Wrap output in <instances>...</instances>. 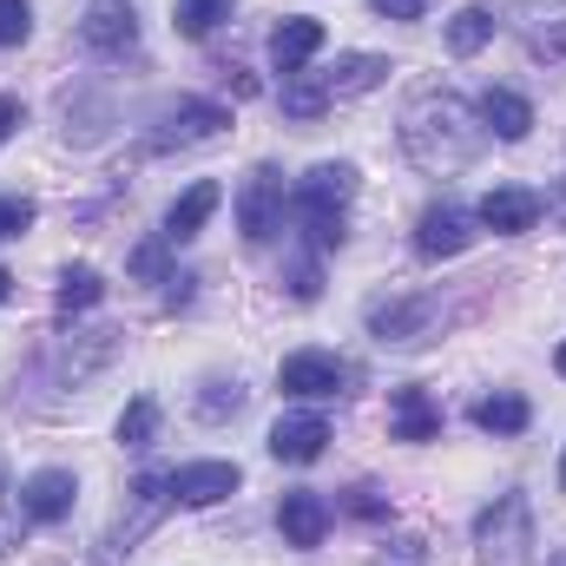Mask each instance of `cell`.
<instances>
[{"mask_svg": "<svg viewBox=\"0 0 566 566\" xmlns=\"http://www.w3.org/2000/svg\"><path fill=\"white\" fill-rule=\"evenodd\" d=\"M80 40H86L93 53H133V40H139L133 0H93L86 20H80Z\"/></svg>", "mask_w": 566, "mask_h": 566, "instance_id": "9c48e42d", "label": "cell"}, {"mask_svg": "<svg viewBox=\"0 0 566 566\" xmlns=\"http://www.w3.org/2000/svg\"><path fill=\"white\" fill-rule=\"evenodd\" d=\"M349 514H363V521H376V514H389V501H382L376 488H356V494H349Z\"/></svg>", "mask_w": 566, "mask_h": 566, "instance_id": "836d02e7", "label": "cell"}, {"mask_svg": "<svg viewBox=\"0 0 566 566\" xmlns=\"http://www.w3.org/2000/svg\"><path fill=\"white\" fill-rule=\"evenodd\" d=\"M369 329H376V343L416 349L428 329H434V303L428 296H376L369 303Z\"/></svg>", "mask_w": 566, "mask_h": 566, "instance_id": "5b68a950", "label": "cell"}, {"mask_svg": "<svg viewBox=\"0 0 566 566\" xmlns=\"http://www.w3.org/2000/svg\"><path fill=\"white\" fill-rule=\"evenodd\" d=\"M238 481H244V468H238V461H185V468H171V474H165L171 501H185V507H211V501L238 494Z\"/></svg>", "mask_w": 566, "mask_h": 566, "instance_id": "52a82bcc", "label": "cell"}, {"mask_svg": "<svg viewBox=\"0 0 566 566\" xmlns=\"http://www.w3.org/2000/svg\"><path fill=\"white\" fill-rule=\"evenodd\" d=\"M165 244H171V238H158V244H139V251H133V271H139V277H158V271H165Z\"/></svg>", "mask_w": 566, "mask_h": 566, "instance_id": "1f68e13d", "label": "cell"}, {"mask_svg": "<svg viewBox=\"0 0 566 566\" xmlns=\"http://www.w3.org/2000/svg\"><path fill=\"white\" fill-rule=\"evenodd\" d=\"M527 422H534L527 396H507V389H501V396H481V402H474V428H481V434H521Z\"/></svg>", "mask_w": 566, "mask_h": 566, "instance_id": "44dd1931", "label": "cell"}, {"mask_svg": "<svg viewBox=\"0 0 566 566\" xmlns=\"http://www.w3.org/2000/svg\"><path fill=\"white\" fill-rule=\"evenodd\" d=\"M218 73H224V86H231L238 99H258V80H251L244 66H218Z\"/></svg>", "mask_w": 566, "mask_h": 566, "instance_id": "d590c367", "label": "cell"}, {"mask_svg": "<svg viewBox=\"0 0 566 566\" xmlns=\"http://www.w3.org/2000/svg\"><path fill=\"white\" fill-rule=\"evenodd\" d=\"M474 211L468 205H454V198H441V205H428L422 224H416V251L422 258H461L468 244H474Z\"/></svg>", "mask_w": 566, "mask_h": 566, "instance_id": "8992f818", "label": "cell"}, {"mask_svg": "<svg viewBox=\"0 0 566 566\" xmlns=\"http://www.w3.org/2000/svg\"><path fill=\"white\" fill-rule=\"evenodd\" d=\"M560 488H566V454H560Z\"/></svg>", "mask_w": 566, "mask_h": 566, "instance_id": "ab89813d", "label": "cell"}, {"mask_svg": "<svg viewBox=\"0 0 566 566\" xmlns=\"http://www.w3.org/2000/svg\"><path fill=\"white\" fill-rule=\"evenodd\" d=\"M389 428H396V441H434L441 434V409H434V396L428 389H396L389 396Z\"/></svg>", "mask_w": 566, "mask_h": 566, "instance_id": "e0dca14e", "label": "cell"}, {"mask_svg": "<svg viewBox=\"0 0 566 566\" xmlns=\"http://www.w3.org/2000/svg\"><path fill=\"white\" fill-rule=\"evenodd\" d=\"M106 296V277L93 271V264H73V271H60V290H53V303L73 316V310H93Z\"/></svg>", "mask_w": 566, "mask_h": 566, "instance_id": "603a6c76", "label": "cell"}, {"mask_svg": "<svg viewBox=\"0 0 566 566\" xmlns=\"http://www.w3.org/2000/svg\"><path fill=\"white\" fill-rule=\"evenodd\" d=\"M554 369H560V376H566V343H560V349H554Z\"/></svg>", "mask_w": 566, "mask_h": 566, "instance_id": "8d00e7d4", "label": "cell"}, {"mask_svg": "<svg viewBox=\"0 0 566 566\" xmlns=\"http://www.w3.org/2000/svg\"><path fill=\"white\" fill-rule=\"evenodd\" d=\"M316 46H323V20H310V13H290L277 33H271V60H277L283 80H296V73L310 66Z\"/></svg>", "mask_w": 566, "mask_h": 566, "instance_id": "9a60e30c", "label": "cell"}, {"mask_svg": "<svg viewBox=\"0 0 566 566\" xmlns=\"http://www.w3.org/2000/svg\"><path fill=\"white\" fill-rule=\"evenodd\" d=\"M33 33V7L27 0H0V46H20Z\"/></svg>", "mask_w": 566, "mask_h": 566, "instance_id": "83f0119b", "label": "cell"}, {"mask_svg": "<svg viewBox=\"0 0 566 566\" xmlns=\"http://www.w3.org/2000/svg\"><path fill=\"white\" fill-rule=\"evenodd\" d=\"M356 198V165H316L303 185H296V218L310 231L316 251H336L343 244V211Z\"/></svg>", "mask_w": 566, "mask_h": 566, "instance_id": "7a4b0ae2", "label": "cell"}, {"mask_svg": "<svg viewBox=\"0 0 566 566\" xmlns=\"http://www.w3.org/2000/svg\"><path fill=\"white\" fill-rule=\"evenodd\" d=\"M277 527L290 547H323V534H329V501L316 494V488H290L277 501Z\"/></svg>", "mask_w": 566, "mask_h": 566, "instance_id": "30bf717a", "label": "cell"}, {"mask_svg": "<svg viewBox=\"0 0 566 566\" xmlns=\"http://www.w3.org/2000/svg\"><path fill=\"white\" fill-rule=\"evenodd\" d=\"M488 231H501V238H521V231H534L541 224V191H527V185H501V191H488L481 198V211H474Z\"/></svg>", "mask_w": 566, "mask_h": 566, "instance_id": "8fae6325", "label": "cell"}, {"mask_svg": "<svg viewBox=\"0 0 566 566\" xmlns=\"http://www.w3.org/2000/svg\"><path fill=\"white\" fill-rule=\"evenodd\" d=\"M218 20H231V0H178V7H171V27H178L185 40H205Z\"/></svg>", "mask_w": 566, "mask_h": 566, "instance_id": "cb8c5ba5", "label": "cell"}, {"mask_svg": "<svg viewBox=\"0 0 566 566\" xmlns=\"http://www.w3.org/2000/svg\"><path fill=\"white\" fill-rule=\"evenodd\" d=\"M369 7H376L382 20H422L428 13V0H369Z\"/></svg>", "mask_w": 566, "mask_h": 566, "instance_id": "d6a6232c", "label": "cell"}, {"mask_svg": "<svg viewBox=\"0 0 566 566\" xmlns=\"http://www.w3.org/2000/svg\"><path fill=\"white\" fill-rule=\"evenodd\" d=\"M547 566H566V547H560V554H554V560H547Z\"/></svg>", "mask_w": 566, "mask_h": 566, "instance_id": "f35d334b", "label": "cell"}, {"mask_svg": "<svg viewBox=\"0 0 566 566\" xmlns=\"http://www.w3.org/2000/svg\"><path fill=\"white\" fill-rule=\"evenodd\" d=\"M402 145L422 171H461L474 165V151L488 145V126L468 113L461 93H422L409 113H402Z\"/></svg>", "mask_w": 566, "mask_h": 566, "instance_id": "6da1fadb", "label": "cell"}, {"mask_svg": "<svg viewBox=\"0 0 566 566\" xmlns=\"http://www.w3.org/2000/svg\"><path fill=\"white\" fill-rule=\"evenodd\" d=\"M211 211H218V185L205 178V185H191V191H185V198H178V205L165 211V238H171V244H185V238H198Z\"/></svg>", "mask_w": 566, "mask_h": 566, "instance_id": "ffe728a7", "label": "cell"}, {"mask_svg": "<svg viewBox=\"0 0 566 566\" xmlns=\"http://www.w3.org/2000/svg\"><path fill=\"white\" fill-rule=\"evenodd\" d=\"M238 409H244V389H238V382H224V376L205 382V396H198V416H205V422H224V416H238Z\"/></svg>", "mask_w": 566, "mask_h": 566, "instance_id": "4316f807", "label": "cell"}, {"mask_svg": "<svg viewBox=\"0 0 566 566\" xmlns=\"http://www.w3.org/2000/svg\"><path fill=\"white\" fill-rule=\"evenodd\" d=\"M428 554H422V541H396V547H382L376 554V566H422Z\"/></svg>", "mask_w": 566, "mask_h": 566, "instance_id": "4dcf8cb0", "label": "cell"}, {"mask_svg": "<svg viewBox=\"0 0 566 566\" xmlns=\"http://www.w3.org/2000/svg\"><path fill=\"white\" fill-rule=\"evenodd\" d=\"M73 494H80V488H73V474H66V468H40V474L20 488V514H27V521H40V527H53V521H66V514H73Z\"/></svg>", "mask_w": 566, "mask_h": 566, "instance_id": "7c38bea8", "label": "cell"}, {"mask_svg": "<svg viewBox=\"0 0 566 566\" xmlns=\"http://www.w3.org/2000/svg\"><path fill=\"white\" fill-rule=\"evenodd\" d=\"M488 40H494V13H488V7H461V13L448 20V53L468 60V53H481Z\"/></svg>", "mask_w": 566, "mask_h": 566, "instance_id": "7402d4cb", "label": "cell"}, {"mask_svg": "<svg viewBox=\"0 0 566 566\" xmlns=\"http://www.w3.org/2000/svg\"><path fill=\"white\" fill-rule=\"evenodd\" d=\"M27 119V106H20V93H0V145L13 139V126Z\"/></svg>", "mask_w": 566, "mask_h": 566, "instance_id": "e575fe53", "label": "cell"}, {"mask_svg": "<svg viewBox=\"0 0 566 566\" xmlns=\"http://www.w3.org/2000/svg\"><path fill=\"white\" fill-rule=\"evenodd\" d=\"M33 224V198H0V238H20Z\"/></svg>", "mask_w": 566, "mask_h": 566, "instance_id": "f1b7e54d", "label": "cell"}, {"mask_svg": "<svg viewBox=\"0 0 566 566\" xmlns=\"http://www.w3.org/2000/svg\"><path fill=\"white\" fill-rule=\"evenodd\" d=\"M283 113H290V119H323V113H329L323 80H303V73H296V80L283 86Z\"/></svg>", "mask_w": 566, "mask_h": 566, "instance_id": "484cf974", "label": "cell"}, {"mask_svg": "<svg viewBox=\"0 0 566 566\" xmlns=\"http://www.w3.org/2000/svg\"><path fill=\"white\" fill-rule=\"evenodd\" d=\"M474 541H481V560L488 566H527V547H534L527 501H521V494H501V501L474 521Z\"/></svg>", "mask_w": 566, "mask_h": 566, "instance_id": "3957f363", "label": "cell"}, {"mask_svg": "<svg viewBox=\"0 0 566 566\" xmlns=\"http://www.w3.org/2000/svg\"><path fill=\"white\" fill-rule=\"evenodd\" d=\"M224 126H231V113H224L218 99H185V106L165 119V133H158L151 145H158V151H165V145H205V139H218Z\"/></svg>", "mask_w": 566, "mask_h": 566, "instance_id": "4fadbf2b", "label": "cell"}, {"mask_svg": "<svg viewBox=\"0 0 566 566\" xmlns=\"http://www.w3.org/2000/svg\"><path fill=\"white\" fill-rule=\"evenodd\" d=\"M382 73H389V60H382V53H343V60L323 73V93H329V99H356V93L382 86Z\"/></svg>", "mask_w": 566, "mask_h": 566, "instance_id": "ac0fdd59", "label": "cell"}, {"mask_svg": "<svg viewBox=\"0 0 566 566\" xmlns=\"http://www.w3.org/2000/svg\"><path fill=\"white\" fill-rule=\"evenodd\" d=\"M521 33L534 60H566V0H527L521 7Z\"/></svg>", "mask_w": 566, "mask_h": 566, "instance_id": "5bb4252c", "label": "cell"}, {"mask_svg": "<svg viewBox=\"0 0 566 566\" xmlns=\"http://www.w3.org/2000/svg\"><path fill=\"white\" fill-rule=\"evenodd\" d=\"M343 382H349V369H343L329 349H296V356H283V369H277V389L296 396V402H323V396H336Z\"/></svg>", "mask_w": 566, "mask_h": 566, "instance_id": "277c9868", "label": "cell"}, {"mask_svg": "<svg viewBox=\"0 0 566 566\" xmlns=\"http://www.w3.org/2000/svg\"><path fill=\"white\" fill-rule=\"evenodd\" d=\"M316 290H323V277H316V258H303V264L290 271V296H296V303H316Z\"/></svg>", "mask_w": 566, "mask_h": 566, "instance_id": "f546056e", "label": "cell"}, {"mask_svg": "<svg viewBox=\"0 0 566 566\" xmlns=\"http://www.w3.org/2000/svg\"><path fill=\"white\" fill-rule=\"evenodd\" d=\"M277 224H283V178L271 165H258L251 185H244V198H238V231L251 244H264V238H277Z\"/></svg>", "mask_w": 566, "mask_h": 566, "instance_id": "ba28073f", "label": "cell"}, {"mask_svg": "<svg viewBox=\"0 0 566 566\" xmlns=\"http://www.w3.org/2000/svg\"><path fill=\"white\" fill-rule=\"evenodd\" d=\"M7 290H13V277H7V271H0V303H7Z\"/></svg>", "mask_w": 566, "mask_h": 566, "instance_id": "74e56055", "label": "cell"}, {"mask_svg": "<svg viewBox=\"0 0 566 566\" xmlns=\"http://www.w3.org/2000/svg\"><path fill=\"white\" fill-rule=\"evenodd\" d=\"M481 126H488L494 139L521 145V139H527V133H534V106H527L521 93H507V86H494V93L481 99Z\"/></svg>", "mask_w": 566, "mask_h": 566, "instance_id": "d6986e66", "label": "cell"}, {"mask_svg": "<svg viewBox=\"0 0 566 566\" xmlns=\"http://www.w3.org/2000/svg\"><path fill=\"white\" fill-rule=\"evenodd\" d=\"M151 434H158V402L133 396L126 416H119V448H151Z\"/></svg>", "mask_w": 566, "mask_h": 566, "instance_id": "d4e9b609", "label": "cell"}, {"mask_svg": "<svg viewBox=\"0 0 566 566\" xmlns=\"http://www.w3.org/2000/svg\"><path fill=\"white\" fill-rule=\"evenodd\" d=\"M323 448H329V422H323V416H283V422L271 428V454L290 461V468L316 461Z\"/></svg>", "mask_w": 566, "mask_h": 566, "instance_id": "2e32d148", "label": "cell"}]
</instances>
